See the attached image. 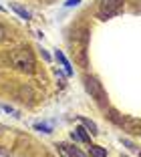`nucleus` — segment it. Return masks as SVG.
I'll return each mask as SVG.
<instances>
[{
    "instance_id": "12",
    "label": "nucleus",
    "mask_w": 141,
    "mask_h": 157,
    "mask_svg": "<svg viewBox=\"0 0 141 157\" xmlns=\"http://www.w3.org/2000/svg\"><path fill=\"white\" fill-rule=\"evenodd\" d=\"M34 129L41 133H53V123H34Z\"/></svg>"
},
{
    "instance_id": "7",
    "label": "nucleus",
    "mask_w": 141,
    "mask_h": 157,
    "mask_svg": "<svg viewBox=\"0 0 141 157\" xmlns=\"http://www.w3.org/2000/svg\"><path fill=\"white\" fill-rule=\"evenodd\" d=\"M55 59L59 60L61 65H63L65 73H67V75H73V69H71V63H69V60H67V56L63 55V51H55Z\"/></svg>"
},
{
    "instance_id": "1",
    "label": "nucleus",
    "mask_w": 141,
    "mask_h": 157,
    "mask_svg": "<svg viewBox=\"0 0 141 157\" xmlns=\"http://www.w3.org/2000/svg\"><path fill=\"white\" fill-rule=\"evenodd\" d=\"M10 63H12V67L16 71H20V73H34V69H37V59H34V55H32L30 48H14L12 52H10Z\"/></svg>"
},
{
    "instance_id": "14",
    "label": "nucleus",
    "mask_w": 141,
    "mask_h": 157,
    "mask_svg": "<svg viewBox=\"0 0 141 157\" xmlns=\"http://www.w3.org/2000/svg\"><path fill=\"white\" fill-rule=\"evenodd\" d=\"M2 109H4V111H6V113H12V115H16V117H18V113L14 111L12 107H8V105H2Z\"/></svg>"
},
{
    "instance_id": "4",
    "label": "nucleus",
    "mask_w": 141,
    "mask_h": 157,
    "mask_svg": "<svg viewBox=\"0 0 141 157\" xmlns=\"http://www.w3.org/2000/svg\"><path fill=\"white\" fill-rule=\"evenodd\" d=\"M121 8H123V0H101L99 18L107 20V18H111V16H115Z\"/></svg>"
},
{
    "instance_id": "9",
    "label": "nucleus",
    "mask_w": 141,
    "mask_h": 157,
    "mask_svg": "<svg viewBox=\"0 0 141 157\" xmlns=\"http://www.w3.org/2000/svg\"><path fill=\"white\" fill-rule=\"evenodd\" d=\"M10 8H12V10H14V12L18 14L20 18H24V20H30V16H32V14H30V12H28V10H26V8H22V6H18V4H10Z\"/></svg>"
},
{
    "instance_id": "6",
    "label": "nucleus",
    "mask_w": 141,
    "mask_h": 157,
    "mask_svg": "<svg viewBox=\"0 0 141 157\" xmlns=\"http://www.w3.org/2000/svg\"><path fill=\"white\" fill-rule=\"evenodd\" d=\"M71 137L75 139V141H81V143H91V137H89V131L85 129V127H77V129L71 133Z\"/></svg>"
},
{
    "instance_id": "3",
    "label": "nucleus",
    "mask_w": 141,
    "mask_h": 157,
    "mask_svg": "<svg viewBox=\"0 0 141 157\" xmlns=\"http://www.w3.org/2000/svg\"><path fill=\"white\" fill-rule=\"evenodd\" d=\"M111 119L123 127V131H129V133H141V121L139 119H133V117H121L119 113L111 111Z\"/></svg>"
},
{
    "instance_id": "8",
    "label": "nucleus",
    "mask_w": 141,
    "mask_h": 157,
    "mask_svg": "<svg viewBox=\"0 0 141 157\" xmlns=\"http://www.w3.org/2000/svg\"><path fill=\"white\" fill-rule=\"evenodd\" d=\"M79 121H81L83 127L89 131V135H99V127H97V123H93V121H91V119H87V117H81Z\"/></svg>"
},
{
    "instance_id": "10",
    "label": "nucleus",
    "mask_w": 141,
    "mask_h": 157,
    "mask_svg": "<svg viewBox=\"0 0 141 157\" xmlns=\"http://www.w3.org/2000/svg\"><path fill=\"white\" fill-rule=\"evenodd\" d=\"M89 153H91V157H107V149L99 147V145H91V147H89Z\"/></svg>"
},
{
    "instance_id": "5",
    "label": "nucleus",
    "mask_w": 141,
    "mask_h": 157,
    "mask_svg": "<svg viewBox=\"0 0 141 157\" xmlns=\"http://www.w3.org/2000/svg\"><path fill=\"white\" fill-rule=\"evenodd\" d=\"M85 89H87V93H89V95H91L95 101L105 103L107 95H105V91H103V87H101V83L97 81L95 77H89V75L85 77Z\"/></svg>"
},
{
    "instance_id": "13",
    "label": "nucleus",
    "mask_w": 141,
    "mask_h": 157,
    "mask_svg": "<svg viewBox=\"0 0 141 157\" xmlns=\"http://www.w3.org/2000/svg\"><path fill=\"white\" fill-rule=\"evenodd\" d=\"M71 153H73V157H87L83 151H79V147H71Z\"/></svg>"
},
{
    "instance_id": "11",
    "label": "nucleus",
    "mask_w": 141,
    "mask_h": 157,
    "mask_svg": "<svg viewBox=\"0 0 141 157\" xmlns=\"http://www.w3.org/2000/svg\"><path fill=\"white\" fill-rule=\"evenodd\" d=\"M57 153H59L61 157H73V153H71V147H69L67 143H57Z\"/></svg>"
},
{
    "instance_id": "2",
    "label": "nucleus",
    "mask_w": 141,
    "mask_h": 157,
    "mask_svg": "<svg viewBox=\"0 0 141 157\" xmlns=\"http://www.w3.org/2000/svg\"><path fill=\"white\" fill-rule=\"evenodd\" d=\"M75 34V55H77L79 63L83 67H87V42H89V30L85 26H77L73 30Z\"/></svg>"
},
{
    "instance_id": "15",
    "label": "nucleus",
    "mask_w": 141,
    "mask_h": 157,
    "mask_svg": "<svg viewBox=\"0 0 141 157\" xmlns=\"http://www.w3.org/2000/svg\"><path fill=\"white\" fill-rule=\"evenodd\" d=\"M65 4H67V6H79V4H81V0H67Z\"/></svg>"
},
{
    "instance_id": "16",
    "label": "nucleus",
    "mask_w": 141,
    "mask_h": 157,
    "mask_svg": "<svg viewBox=\"0 0 141 157\" xmlns=\"http://www.w3.org/2000/svg\"><path fill=\"white\" fill-rule=\"evenodd\" d=\"M4 36H6V30H4V26L0 24V40H4Z\"/></svg>"
}]
</instances>
